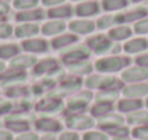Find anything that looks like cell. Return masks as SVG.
Returning a JSON list of instances; mask_svg holds the SVG:
<instances>
[{"instance_id":"cell-38","label":"cell","mask_w":148,"mask_h":140,"mask_svg":"<svg viewBox=\"0 0 148 140\" xmlns=\"http://www.w3.org/2000/svg\"><path fill=\"white\" fill-rule=\"evenodd\" d=\"M134 136L137 139H143V140H148V127H138L134 130Z\"/></svg>"},{"instance_id":"cell-21","label":"cell","mask_w":148,"mask_h":140,"mask_svg":"<svg viewBox=\"0 0 148 140\" xmlns=\"http://www.w3.org/2000/svg\"><path fill=\"white\" fill-rule=\"evenodd\" d=\"M101 127H119L122 124V119L119 116H106L103 119L99 120Z\"/></svg>"},{"instance_id":"cell-22","label":"cell","mask_w":148,"mask_h":140,"mask_svg":"<svg viewBox=\"0 0 148 140\" xmlns=\"http://www.w3.org/2000/svg\"><path fill=\"white\" fill-rule=\"evenodd\" d=\"M76 39H78V38H76V36H73V35H62V36L56 38V39L52 42V45H53V48L59 49V48L68 46V45H71V44L76 42Z\"/></svg>"},{"instance_id":"cell-49","label":"cell","mask_w":148,"mask_h":140,"mask_svg":"<svg viewBox=\"0 0 148 140\" xmlns=\"http://www.w3.org/2000/svg\"><path fill=\"white\" fill-rule=\"evenodd\" d=\"M9 10V7H7V4H4V3H0V15H3V13H6Z\"/></svg>"},{"instance_id":"cell-25","label":"cell","mask_w":148,"mask_h":140,"mask_svg":"<svg viewBox=\"0 0 148 140\" xmlns=\"http://www.w3.org/2000/svg\"><path fill=\"white\" fill-rule=\"evenodd\" d=\"M143 103L140 100H124L119 103V110L121 111H132L137 108H141Z\"/></svg>"},{"instance_id":"cell-40","label":"cell","mask_w":148,"mask_h":140,"mask_svg":"<svg viewBox=\"0 0 148 140\" xmlns=\"http://www.w3.org/2000/svg\"><path fill=\"white\" fill-rule=\"evenodd\" d=\"M12 35V26L7 23H0V38H7Z\"/></svg>"},{"instance_id":"cell-32","label":"cell","mask_w":148,"mask_h":140,"mask_svg":"<svg viewBox=\"0 0 148 140\" xmlns=\"http://www.w3.org/2000/svg\"><path fill=\"white\" fill-rule=\"evenodd\" d=\"M7 127L14 130V132H23V130L27 129V123L26 121H19V120H9Z\"/></svg>"},{"instance_id":"cell-1","label":"cell","mask_w":148,"mask_h":140,"mask_svg":"<svg viewBox=\"0 0 148 140\" xmlns=\"http://www.w3.org/2000/svg\"><path fill=\"white\" fill-rule=\"evenodd\" d=\"M128 64H130V59H127V58L112 56V58L99 59L95 67H97L98 71H102V72H114V71H118Z\"/></svg>"},{"instance_id":"cell-12","label":"cell","mask_w":148,"mask_h":140,"mask_svg":"<svg viewBox=\"0 0 148 140\" xmlns=\"http://www.w3.org/2000/svg\"><path fill=\"white\" fill-rule=\"evenodd\" d=\"M39 32V28L36 25H32V23H26V25H20L16 28V36L17 38H29V36H33Z\"/></svg>"},{"instance_id":"cell-23","label":"cell","mask_w":148,"mask_h":140,"mask_svg":"<svg viewBox=\"0 0 148 140\" xmlns=\"http://www.w3.org/2000/svg\"><path fill=\"white\" fill-rule=\"evenodd\" d=\"M36 62V59L33 56H17L12 61V67L14 68H26V67H30Z\"/></svg>"},{"instance_id":"cell-18","label":"cell","mask_w":148,"mask_h":140,"mask_svg":"<svg viewBox=\"0 0 148 140\" xmlns=\"http://www.w3.org/2000/svg\"><path fill=\"white\" fill-rule=\"evenodd\" d=\"M36 108L40 110V111H55V110L60 108V101L59 100H55V98L43 100V101L38 103Z\"/></svg>"},{"instance_id":"cell-47","label":"cell","mask_w":148,"mask_h":140,"mask_svg":"<svg viewBox=\"0 0 148 140\" xmlns=\"http://www.w3.org/2000/svg\"><path fill=\"white\" fill-rule=\"evenodd\" d=\"M45 6H53V4H59V3H63L65 0H42Z\"/></svg>"},{"instance_id":"cell-27","label":"cell","mask_w":148,"mask_h":140,"mask_svg":"<svg viewBox=\"0 0 148 140\" xmlns=\"http://www.w3.org/2000/svg\"><path fill=\"white\" fill-rule=\"evenodd\" d=\"M128 4V0H103L105 10H118Z\"/></svg>"},{"instance_id":"cell-37","label":"cell","mask_w":148,"mask_h":140,"mask_svg":"<svg viewBox=\"0 0 148 140\" xmlns=\"http://www.w3.org/2000/svg\"><path fill=\"white\" fill-rule=\"evenodd\" d=\"M135 32L137 33H148V19H143L135 23Z\"/></svg>"},{"instance_id":"cell-34","label":"cell","mask_w":148,"mask_h":140,"mask_svg":"<svg viewBox=\"0 0 148 140\" xmlns=\"http://www.w3.org/2000/svg\"><path fill=\"white\" fill-rule=\"evenodd\" d=\"M13 4L16 9H30L38 4V0H14Z\"/></svg>"},{"instance_id":"cell-30","label":"cell","mask_w":148,"mask_h":140,"mask_svg":"<svg viewBox=\"0 0 148 140\" xmlns=\"http://www.w3.org/2000/svg\"><path fill=\"white\" fill-rule=\"evenodd\" d=\"M17 46L14 45H1L0 46V58H10L17 53Z\"/></svg>"},{"instance_id":"cell-44","label":"cell","mask_w":148,"mask_h":140,"mask_svg":"<svg viewBox=\"0 0 148 140\" xmlns=\"http://www.w3.org/2000/svg\"><path fill=\"white\" fill-rule=\"evenodd\" d=\"M60 140H78V134L76 133H63L60 136Z\"/></svg>"},{"instance_id":"cell-43","label":"cell","mask_w":148,"mask_h":140,"mask_svg":"<svg viewBox=\"0 0 148 140\" xmlns=\"http://www.w3.org/2000/svg\"><path fill=\"white\" fill-rule=\"evenodd\" d=\"M23 94H26V90H23V88H12L7 91V95H10V97H17V95H23Z\"/></svg>"},{"instance_id":"cell-45","label":"cell","mask_w":148,"mask_h":140,"mask_svg":"<svg viewBox=\"0 0 148 140\" xmlns=\"http://www.w3.org/2000/svg\"><path fill=\"white\" fill-rule=\"evenodd\" d=\"M137 62H138V65H141V67H148V53L140 56V58L137 59Z\"/></svg>"},{"instance_id":"cell-53","label":"cell","mask_w":148,"mask_h":140,"mask_svg":"<svg viewBox=\"0 0 148 140\" xmlns=\"http://www.w3.org/2000/svg\"><path fill=\"white\" fill-rule=\"evenodd\" d=\"M1 19H3V15H0V20H1Z\"/></svg>"},{"instance_id":"cell-6","label":"cell","mask_w":148,"mask_h":140,"mask_svg":"<svg viewBox=\"0 0 148 140\" xmlns=\"http://www.w3.org/2000/svg\"><path fill=\"white\" fill-rule=\"evenodd\" d=\"M69 29L76 33H89L95 29V25L91 20H75V22H71Z\"/></svg>"},{"instance_id":"cell-46","label":"cell","mask_w":148,"mask_h":140,"mask_svg":"<svg viewBox=\"0 0 148 140\" xmlns=\"http://www.w3.org/2000/svg\"><path fill=\"white\" fill-rule=\"evenodd\" d=\"M17 140H38V139H36V136H35V134L27 133V134H23V136L17 137Z\"/></svg>"},{"instance_id":"cell-17","label":"cell","mask_w":148,"mask_h":140,"mask_svg":"<svg viewBox=\"0 0 148 140\" xmlns=\"http://www.w3.org/2000/svg\"><path fill=\"white\" fill-rule=\"evenodd\" d=\"M145 13H147V10L138 9V10H134V12H130V13L116 16V17H115V22H132V20H137V19L145 16Z\"/></svg>"},{"instance_id":"cell-19","label":"cell","mask_w":148,"mask_h":140,"mask_svg":"<svg viewBox=\"0 0 148 140\" xmlns=\"http://www.w3.org/2000/svg\"><path fill=\"white\" fill-rule=\"evenodd\" d=\"M109 36L115 41H122V39H127L131 36V29L128 26H118L109 32Z\"/></svg>"},{"instance_id":"cell-41","label":"cell","mask_w":148,"mask_h":140,"mask_svg":"<svg viewBox=\"0 0 148 140\" xmlns=\"http://www.w3.org/2000/svg\"><path fill=\"white\" fill-rule=\"evenodd\" d=\"M109 132H111L112 134H115L116 137H127V136H128V130H127L125 127H119V129H118V127H116V129H111Z\"/></svg>"},{"instance_id":"cell-16","label":"cell","mask_w":148,"mask_h":140,"mask_svg":"<svg viewBox=\"0 0 148 140\" xmlns=\"http://www.w3.org/2000/svg\"><path fill=\"white\" fill-rule=\"evenodd\" d=\"M43 17V12L42 10H25L22 13H19L16 16L17 20L20 22H29V20H38V19H42Z\"/></svg>"},{"instance_id":"cell-50","label":"cell","mask_w":148,"mask_h":140,"mask_svg":"<svg viewBox=\"0 0 148 140\" xmlns=\"http://www.w3.org/2000/svg\"><path fill=\"white\" fill-rule=\"evenodd\" d=\"M42 140H55V137L53 136H46V137H43Z\"/></svg>"},{"instance_id":"cell-20","label":"cell","mask_w":148,"mask_h":140,"mask_svg":"<svg viewBox=\"0 0 148 140\" xmlns=\"http://www.w3.org/2000/svg\"><path fill=\"white\" fill-rule=\"evenodd\" d=\"M36 127L39 130H46V132H58L60 129V124L55 120H48V119H42L39 121H36Z\"/></svg>"},{"instance_id":"cell-36","label":"cell","mask_w":148,"mask_h":140,"mask_svg":"<svg viewBox=\"0 0 148 140\" xmlns=\"http://www.w3.org/2000/svg\"><path fill=\"white\" fill-rule=\"evenodd\" d=\"M112 23H115V17H111V16H103L98 20V28L101 29H105V28H109Z\"/></svg>"},{"instance_id":"cell-48","label":"cell","mask_w":148,"mask_h":140,"mask_svg":"<svg viewBox=\"0 0 148 140\" xmlns=\"http://www.w3.org/2000/svg\"><path fill=\"white\" fill-rule=\"evenodd\" d=\"M0 140H12L10 133H7V132H0Z\"/></svg>"},{"instance_id":"cell-31","label":"cell","mask_w":148,"mask_h":140,"mask_svg":"<svg viewBox=\"0 0 148 140\" xmlns=\"http://www.w3.org/2000/svg\"><path fill=\"white\" fill-rule=\"evenodd\" d=\"M116 97H118V93H116L115 90H111V91L101 93L98 97H97V100H98L99 103H111V101H114Z\"/></svg>"},{"instance_id":"cell-26","label":"cell","mask_w":148,"mask_h":140,"mask_svg":"<svg viewBox=\"0 0 148 140\" xmlns=\"http://www.w3.org/2000/svg\"><path fill=\"white\" fill-rule=\"evenodd\" d=\"M128 123H131V124H145V123H148V113L147 111H141V113L130 114L128 116Z\"/></svg>"},{"instance_id":"cell-24","label":"cell","mask_w":148,"mask_h":140,"mask_svg":"<svg viewBox=\"0 0 148 140\" xmlns=\"http://www.w3.org/2000/svg\"><path fill=\"white\" fill-rule=\"evenodd\" d=\"M72 15V7L71 6H60L55 7L49 12L50 17H69Z\"/></svg>"},{"instance_id":"cell-52","label":"cell","mask_w":148,"mask_h":140,"mask_svg":"<svg viewBox=\"0 0 148 140\" xmlns=\"http://www.w3.org/2000/svg\"><path fill=\"white\" fill-rule=\"evenodd\" d=\"M121 140H128L127 137H121Z\"/></svg>"},{"instance_id":"cell-10","label":"cell","mask_w":148,"mask_h":140,"mask_svg":"<svg viewBox=\"0 0 148 140\" xmlns=\"http://www.w3.org/2000/svg\"><path fill=\"white\" fill-rule=\"evenodd\" d=\"M97 13H98V3L97 1L82 3L76 7V15H79V16H92Z\"/></svg>"},{"instance_id":"cell-55","label":"cell","mask_w":148,"mask_h":140,"mask_svg":"<svg viewBox=\"0 0 148 140\" xmlns=\"http://www.w3.org/2000/svg\"><path fill=\"white\" fill-rule=\"evenodd\" d=\"M0 3H1V0H0Z\"/></svg>"},{"instance_id":"cell-7","label":"cell","mask_w":148,"mask_h":140,"mask_svg":"<svg viewBox=\"0 0 148 140\" xmlns=\"http://www.w3.org/2000/svg\"><path fill=\"white\" fill-rule=\"evenodd\" d=\"M68 126L73 129H88L94 126V120L85 116H75V117L68 119Z\"/></svg>"},{"instance_id":"cell-51","label":"cell","mask_w":148,"mask_h":140,"mask_svg":"<svg viewBox=\"0 0 148 140\" xmlns=\"http://www.w3.org/2000/svg\"><path fill=\"white\" fill-rule=\"evenodd\" d=\"M3 68H4V65H3V62H0V71H1Z\"/></svg>"},{"instance_id":"cell-28","label":"cell","mask_w":148,"mask_h":140,"mask_svg":"<svg viewBox=\"0 0 148 140\" xmlns=\"http://www.w3.org/2000/svg\"><path fill=\"white\" fill-rule=\"evenodd\" d=\"M69 69L72 71V72H78V74H86V72H89L92 68H91V64H88V62H75V64H71V67H69Z\"/></svg>"},{"instance_id":"cell-2","label":"cell","mask_w":148,"mask_h":140,"mask_svg":"<svg viewBox=\"0 0 148 140\" xmlns=\"http://www.w3.org/2000/svg\"><path fill=\"white\" fill-rule=\"evenodd\" d=\"M86 85L91 87V88H119L121 87V82H118L115 78L112 77H101V75H95V77H91L88 78L86 81Z\"/></svg>"},{"instance_id":"cell-3","label":"cell","mask_w":148,"mask_h":140,"mask_svg":"<svg viewBox=\"0 0 148 140\" xmlns=\"http://www.w3.org/2000/svg\"><path fill=\"white\" fill-rule=\"evenodd\" d=\"M148 77V71L145 68H130L122 72V78L125 81H141Z\"/></svg>"},{"instance_id":"cell-42","label":"cell","mask_w":148,"mask_h":140,"mask_svg":"<svg viewBox=\"0 0 148 140\" xmlns=\"http://www.w3.org/2000/svg\"><path fill=\"white\" fill-rule=\"evenodd\" d=\"M10 108H12V104H10L9 101L0 100V114H3V113H7Z\"/></svg>"},{"instance_id":"cell-9","label":"cell","mask_w":148,"mask_h":140,"mask_svg":"<svg viewBox=\"0 0 148 140\" xmlns=\"http://www.w3.org/2000/svg\"><path fill=\"white\" fill-rule=\"evenodd\" d=\"M56 68H58V62L55 59H45L35 67V74L40 75V74H46V72H53V71H56Z\"/></svg>"},{"instance_id":"cell-13","label":"cell","mask_w":148,"mask_h":140,"mask_svg":"<svg viewBox=\"0 0 148 140\" xmlns=\"http://www.w3.org/2000/svg\"><path fill=\"white\" fill-rule=\"evenodd\" d=\"M147 48H148V42L145 39H132V41L125 44L124 49L127 52H130V53H135V52H141V51H144Z\"/></svg>"},{"instance_id":"cell-8","label":"cell","mask_w":148,"mask_h":140,"mask_svg":"<svg viewBox=\"0 0 148 140\" xmlns=\"http://www.w3.org/2000/svg\"><path fill=\"white\" fill-rule=\"evenodd\" d=\"M26 74L20 69H13V71H7L6 74H3L0 77V82L7 84V82H19V81H25Z\"/></svg>"},{"instance_id":"cell-15","label":"cell","mask_w":148,"mask_h":140,"mask_svg":"<svg viewBox=\"0 0 148 140\" xmlns=\"http://www.w3.org/2000/svg\"><path fill=\"white\" fill-rule=\"evenodd\" d=\"M148 93V87L145 84H135V85H130L124 90V94L127 97H143Z\"/></svg>"},{"instance_id":"cell-56","label":"cell","mask_w":148,"mask_h":140,"mask_svg":"<svg viewBox=\"0 0 148 140\" xmlns=\"http://www.w3.org/2000/svg\"><path fill=\"white\" fill-rule=\"evenodd\" d=\"M147 104H148V101H147Z\"/></svg>"},{"instance_id":"cell-33","label":"cell","mask_w":148,"mask_h":140,"mask_svg":"<svg viewBox=\"0 0 148 140\" xmlns=\"http://www.w3.org/2000/svg\"><path fill=\"white\" fill-rule=\"evenodd\" d=\"M91 93H82V94H78L75 98H72L69 101V104H79V105H85L89 100H91Z\"/></svg>"},{"instance_id":"cell-5","label":"cell","mask_w":148,"mask_h":140,"mask_svg":"<svg viewBox=\"0 0 148 140\" xmlns=\"http://www.w3.org/2000/svg\"><path fill=\"white\" fill-rule=\"evenodd\" d=\"M89 55L88 49L86 48H75V49H71V52H68L65 55V62H71V64H75V62H81L82 59H85L86 56Z\"/></svg>"},{"instance_id":"cell-14","label":"cell","mask_w":148,"mask_h":140,"mask_svg":"<svg viewBox=\"0 0 148 140\" xmlns=\"http://www.w3.org/2000/svg\"><path fill=\"white\" fill-rule=\"evenodd\" d=\"M63 29H65V23H63V22H48V23L43 25L42 32H43V35H46V36H52V35L60 33Z\"/></svg>"},{"instance_id":"cell-4","label":"cell","mask_w":148,"mask_h":140,"mask_svg":"<svg viewBox=\"0 0 148 140\" xmlns=\"http://www.w3.org/2000/svg\"><path fill=\"white\" fill-rule=\"evenodd\" d=\"M88 45L92 48L97 53H102V52H105V51H108V49H109L111 42H109L105 36L99 35V36H94V38H91V39L88 41Z\"/></svg>"},{"instance_id":"cell-39","label":"cell","mask_w":148,"mask_h":140,"mask_svg":"<svg viewBox=\"0 0 148 140\" xmlns=\"http://www.w3.org/2000/svg\"><path fill=\"white\" fill-rule=\"evenodd\" d=\"M84 140H108L105 134L98 133V132H92V133H86L84 136Z\"/></svg>"},{"instance_id":"cell-11","label":"cell","mask_w":148,"mask_h":140,"mask_svg":"<svg viewBox=\"0 0 148 140\" xmlns=\"http://www.w3.org/2000/svg\"><path fill=\"white\" fill-rule=\"evenodd\" d=\"M23 48L30 52H45L48 49V44L43 39H30L23 42Z\"/></svg>"},{"instance_id":"cell-35","label":"cell","mask_w":148,"mask_h":140,"mask_svg":"<svg viewBox=\"0 0 148 140\" xmlns=\"http://www.w3.org/2000/svg\"><path fill=\"white\" fill-rule=\"evenodd\" d=\"M112 107H111V104H105V103H99L98 105H95L94 108H92V114L94 116H101V114H105V113H108L109 110H111Z\"/></svg>"},{"instance_id":"cell-29","label":"cell","mask_w":148,"mask_h":140,"mask_svg":"<svg viewBox=\"0 0 148 140\" xmlns=\"http://www.w3.org/2000/svg\"><path fill=\"white\" fill-rule=\"evenodd\" d=\"M81 87V81L79 80H69L66 82L62 84L60 87V93H69V91H76Z\"/></svg>"},{"instance_id":"cell-54","label":"cell","mask_w":148,"mask_h":140,"mask_svg":"<svg viewBox=\"0 0 148 140\" xmlns=\"http://www.w3.org/2000/svg\"><path fill=\"white\" fill-rule=\"evenodd\" d=\"M132 1H143V0H132Z\"/></svg>"}]
</instances>
